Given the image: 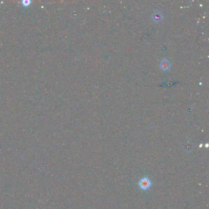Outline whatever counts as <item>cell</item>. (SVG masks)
Listing matches in <instances>:
<instances>
[{"instance_id":"obj_1","label":"cell","mask_w":209,"mask_h":209,"mask_svg":"<svg viewBox=\"0 0 209 209\" xmlns=\"http://www.w3.org/2000/svg\"><path fill=\"white\" fill-rule=\"evenodd\" d=\"M152 185V180L147 175H145L142 178H141L137 183L139 189L144 191H148L151 188Z\"/></svg>"},{"instance_id":"obj_2","label":"cell","mask_w":209,"mask_h":209,"mask_svg":"<svg viewBox=\"0 0 209 209\" xmlns=\"http://www.w3.org/2000/svg\"><path fill=\"white\" fill-rule=\"evenodd\" d=\"M160 66H161V68H162V69L166 71V70L169 69V67H170V63L167 60H166V59H164V60H162L161 62Z\"/></svg>"},{"instance_id":"obj_3","label":"cell","mask_w":209,"mask_h":209,"mask_svg":"<svg viewBox=\"0 0 209 209\" xmlns=\"http://www.w3.org/2000/svg\"><path fill=\"white\" fill-rule=\"evenodd\" d=\"M153 19L155 21H160L162 19V15L160 12L156 13L155 14L153 15Z\"/></svg>"}]
</instances>
